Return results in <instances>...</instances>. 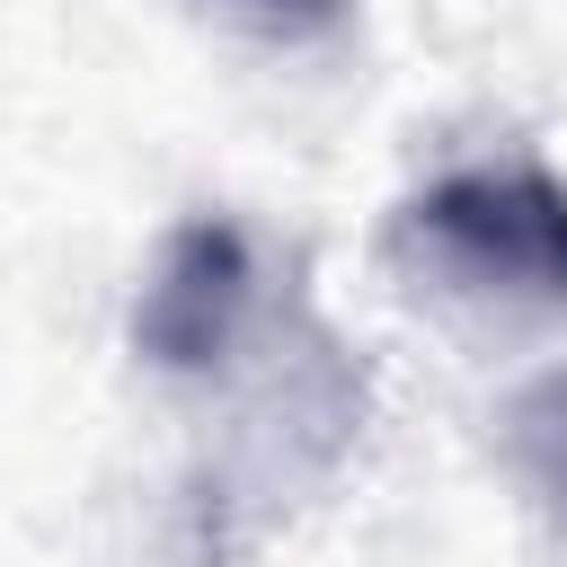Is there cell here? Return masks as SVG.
Returning a JSON list of instances; mask_svg holds the SVG:
<instances>
[{
	"label": "cell",
	"mask_w": 567,
	"mask_h": 567,
	"mask_svg": "<svg viewBox=\"0 0 567 567\" xmlns=\"http://www.w3.org/2000/svg\"><path fill=\"white\" fill-rule=\"evenodd\" d=\"M390 239L452 292L567 301V186L540 168H452L399 204Z\"/></svg>",
	"instance_id": "6da1fadb"
},
{
	"label": "cell",
	"mask_w": 567,
	"mask_h": 567,
	"mask_svg": "<svg viewBox=\"0 0 567 567\" xmlns=\"http://www.w3.org/2000/svg\"><path fill=\"white\" fill-rule=\"evenodd\" d=\"M248 301H257V266H248V239L239 221H177L142 301H133V346L159 363V372H213L239 328H248Z\"/></svg>",
	"instance_id": "7a4b0ae2"
},
{
	"label": "cell",
	"mask_w": 567,
	"mask_h": 567,
	"mask_svg": "<svg viewBox=\"0 0 567 567\" xmlns=\"http://www.w3.org/2000/svg\"><path fill=\"white\" fill-rule=\"evenodd\" d=\"M514 452L532 461V478L549 496H567V381H540L523 408H514Z\"/></svg>",
	"instance_id": "3957f363"
},
{
	"label": "cell",
	"mask_w": 567,
	"mask_h": 567,
	"mask_svg": "<svg viewBox=\"0 0 567 567\" xmlns=\"http://www.w3.org/2000/svg\"><path fill=\"white\" fill-rule=\"evenodd\" d=\"M221 18H239L248 35H275V44H310L346 18V0H213Z\"/></svg>",
	"instance_id": "277c9868"
}]
</instances>
